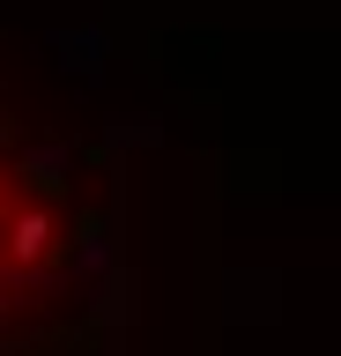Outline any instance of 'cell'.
<instances>
[{
    "label": "cell",
    "instance_id": "cell-1",
    "mask_svg": "<svg viewBox=\"0 0 341 356\" xmlns=\"http://www.w3.org/2000/svg\"><path fill=\"white\" fill-rule=\"evenodd\" d=\"M112 297V156L0 52V356H52Z\"/></svg>",
    "mask_w": 341,
    "mask_h": 356
}]
</instances>
